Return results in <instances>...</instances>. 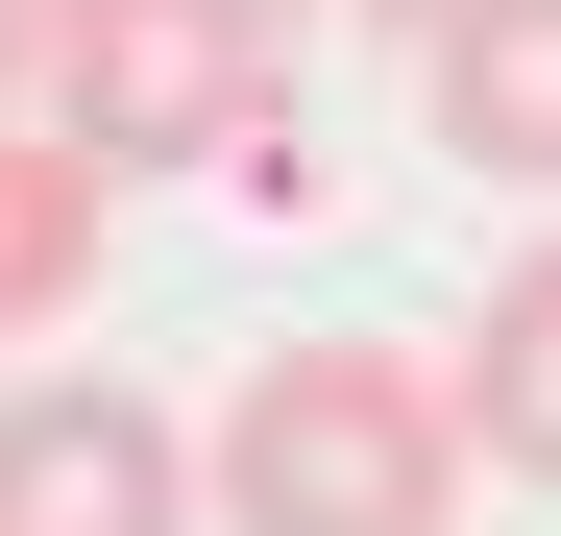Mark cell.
Instances as JSON below:
<instances>
[{"mask_svg":"<svg viewBox=\"0 0 561 536\" xmlns=\"http://www.w3.org/2000/svg\"><path fill=\"white\" fill-rule=\"evenodd\" d=\"M99 220H123L99 147H73V123H0V341H49L73 293H99Z\"/></svg>","mask_w":561,"mask_h":536,"instance_id":"6","label":"cell"},{"mask_svg":"<svg viewBox=\"0 0 561 536\" xmlns=\"http://www.w3.org/2000/svg\"><path fill=\"white\" fill-rule=\"evenodd\" d=\"M415 98H439L463 171L561 196V0H439V25H415Z\"/></svg>","mask_w":561,"mask_h":536,"instance_id":"4","label":"cell"},{"mask_svg":"<svg viewBox=\"0 0 561 536\" xmlns=\"http://www.w3.org/2000/svg\"><path fill=\"white\" fill-rule=\"evenodd\" d=\"M25 73H49V0H0V123H25Z\"/></svg>","mask_w":561,"mask_h":536,"instance_id":"7","label":"cell"},{"mask_svg":"<svg viewBox=\"0 0 561 536\" xmlns=\"http://www.w3.org/2000/svg\"><path fill=\"white\" fill-rule=\"evenodd\" d=\"M220 536H439L463 512V366L415 341H268L196 439Z\"/></svg>","mask_w":561,"mask_h":536,"instance_id":"1","label":"cell"},{"mask_svg":"<svg viewBox=\"0 0 561 536\" xmlns=\"http://www.w3.org/2000/svg\"><path fill=\"white\" fill-rule=\"evenodd\" d=\"M463 464L561 488V244H513L489 293H463Z\"/></svg>","mask_w":561,"mask_h":536,"instance_id":"5","label":"cell"},{"mask_svg":"<svg viewBox=\"0 0 561 536\" xmlns=\"http://www.w3.org/2000/svg\"><path fill=\"white\" fill-rule=\"evenodd\" d=\"M25 123L99 171H294V0H49Z\"/></svg>","mask_w":561,"mask_h":536,"instance_id":"2","label":"cell"},{"mask_svg":"<svg viewBox=\"0 0 561 536\" xmlns=\"http://www.w3.org/2000/svg\"><path fill=\"white\" fill-rule=\"evenodd\" d=\"M294 25H439V0H294Z\"/></svg>","mask_w":561,"mask_h":536,"instance_id":"8","label":"cell"},{"mask_svg":"<svg viewBox=\"0 0 561 536\" xmlns=\"http://www.w3.org/2000/svg\"><path fill=\"white\" fill-rule=\"evenodd\" d=\"M0 536H220V488L171 439V391L49 366V391H0Z\"/></svg>","mask_w":561,"mask_h":536,"instance_id":"3","label":"cell"}]
</instances>
